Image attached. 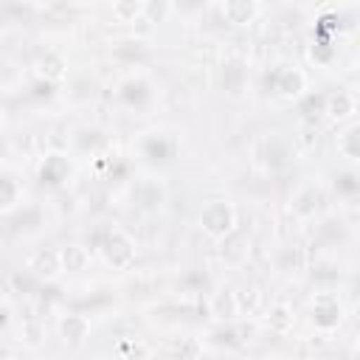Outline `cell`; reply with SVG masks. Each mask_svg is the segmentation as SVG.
<instances>
[{
    "label": "cell",
    "instance_id": "8",
    "mask_svg": "<svg viewBox=\"0 0 360 360\" xmlns=\"http://www.w3.org/2000/svg\"><path fill=\"white\" fill-rule=\"evenodd\" d=\"M59 329H62L65 340L79 343V340H84V338L90 335V321H87L84 315H68V318H62Z\"/></svg>",
    "mask_w": 360,
    "mask_h": 360
},
{
    "label": "cell",
    "instance_id": "19",
    "mask_svg": "<svg viewBox=\"0 0 360 360\" xmlns=\"http://www.w3.org/2000/svg\"><path fill=\"white\" fill-rule=\"evenodd\" d=\"M124 346L129 349V357H132V360H146V357H149V349H146L141 340H135V343H124Z\"/></svg>",
    "mask_w": 360,
    "mask_h": 360
},
{
    "label": "cell",
    "instance_id": "5",
    "mask_svg": "<svg viewBox=\"0 0 360 360\" xmlns=\"http://www.w3.org/2000/svg\"><path fill=\"white\" fill-rule=\"evenodd\" d=\"M340 321V304L335 298H315L312 304V323L321 329H332Z\"/></svg>",
    "mask_w": 360,
    "mask_h": 360
},
{
    "label": "cell",
    "instance_id": "14",
    "mask_svg": "<svg viewBox=\"0 0 360 360\" xmlns=\"http://www.w3.org/2000/svg\"><path fill=\"white\" fill-rule=\"evenodd\" d=\"M143 14V3L127 0V3H112V17H118L121 22H135Z\"/></svg>",
    "mask_w": 360,
    "mask_h": 360
},
{
    "label": "cell",
    "instance_id": "1",
    "mask_svg": "<svg viewBox=\"0 0 360 360\" xmlns=\"http://www.w3.org/2000/svg\"><path fill=\"white\" fill-rule=\"evenodd\" d=\"M233 225H236V214H233V208L228 205V202H208L202 211H200V228L211 236V239H222V236H228L231 231H233Z\"/></svg>",
    "mask_w": 360,
    "mask_h": 360
},
{
    "label": "cell",
    "instance_id": "11",
    "mask_svg": "<svg viewBox=\"0 0 360 360\" xmlns=\"http://www.w3.org/2000/svg\"><path fill=\"white\" fill-rule=\"evenodd\" d=\"M236 312H239V307H236V295L231 290L214 292V298H211V315H217V318H233Z\"/></svg>",
    "mask_w": 360,
    "mask_h": 360
},
{
    "label": "cell",
    "instance_id": "18",
    "mask_svg": "<svg viewBox=\"0 0 360 360\" xmlns=\"http://www.w3.org/2000/svg\"><path fill=\"white\" fill-rule=\"evenodd\" d=\"M39 65H42V73H45L48 79H59V76H62V68H65V62H62L56 53H48Z\"/></svg>",
    "mask_w": 360,
    "mask_h": 360
},
{
    "label": "cell",
    "instance_id": "7",
    "mask_svg": "<svg viewBox=\"0 0 360 360\" xmlns=\"http://www.w3.org/2000/svg\"><path fill=\"white\" fill-rule=\"evenodd\" d=\"M87 259H90V256H87V250H84L82 245H68V248L59 250V267L68 270V273H79V270H84Z\"/></svg>",
    "mask_w": 360,
    "mask_h": 360
},
{
    "label": "cell",
    "instance_id": "16",
    "mask_svg": "<svg viewBox=\"0 0 360 360\" xmlns=\"http://www.w3.org/2000/svg\"><path fill=\"white\" fill-rule=\"evenodd\" d=\"M290 323H292V315H290L287 307H273V309H270V315H267V326H270V329H276V332H287Z\"/></svg>",
    "mask_w": 360,
    "mask_h": 360
},
{
    "label": "cell",
    "instance_id": "12",
    "mask_svg": "<svg viewBox=\"0 0 360 360\" xmlns=\"http://www.w3.org/2000/svg\"><path fill=\"white\" fill-rule=\"evenodd\" d=\"M352 110H354V96H352V93L338 90L335 96H326V112L343 118V115H349Z\"/></svg>",
    "mask_w": 360,
    "mask_h": 360
},
{
    "label": "cell",
    "instance_id": "9",
    "mask_svg": "<svg viewBox=\"0 0 360 360\" xmlns=\"http://www.w3.org/2000/svg\"><path fill=\"white\" fill-rule=\"evenodd\" d=\"M222 84L228 87V93H242V84H245V65L239 62V59H231V62H225V68H222Z\"/></svg>",
    "mask_w": 360,
    "mask_h": 360
},
{
    "label": "cell",
    "instance_id": "17",
    "mask_svg": "<svg viewBox=\"0 0 360 360\" xmlns=\"http://www.w3.org/2000/svg\"><path fill=\"white\" fill-rule=\"evenodd\" d=\"M17 197H20L17 183H14L11 177H3V180H0V208H3V211L11 208V205L17 202Z\"/></svg>",
    "mask_w": 360,
    "mask_h": 360
},
{
    "label": "cell",
    "instance_id": "6",
    "mask_svg": "<svg viewBox=\"0 0 360 360\" xmlns=\"http://www.w3.org/2000/svg\"><path fill=\"white\" fill-rule=\"evenodd\" d=\"M219 11H222V17H225L228 22L245 25V22H250V20L259 14V6L250 3V0H228V3L219 6Z\"/></svg>",
    "mask_w": 360,
    "mask_h": 360
},
{
    "label": "cell",
    "instance_id": "3",
    "mask_svg": "<svg viewBox=\"0 0 360 360\" xmlns=\"http://www.w3.org/2000/svg\"><path fill=\"white\" fill-rule=\"evenodd\" d=\"M68 174H70V163H68V158L65 155H45V160H42V166H39V180L42 183H48V186H59V183H65L68 180Z\"/></svg>",
    "mask_w": 360,
    "mask_h": 360
},
{
    "label": "cell",
    "instance_id": "4",
    "mask_svg": "<svg viewBox=\"0 0 360 360\" xmlns=\"http://www.w3.org/2000/svg\"><path fill=\"white\" fill-rule=\"evenodd\" d=\"M304 87H307V79H304L301 70H295V68L278 70V76H276V93H278V96H284V98H298V96L304 93Z\"/></svg>",
    "mask_w": 360,
    "mask_h": 360
},
{
    "label": "cell",
    "instance_id": "20",
    "mask_svg": "<svg viewBox=\"0 0 360 360\" xmlns=\"http://www.w3.org/2000/svg\"><path fill=\"white\" fill-rule=\"evenodd\" d=\"M326 360H335V357H326Z\"/></svg>",
    "mask_w": 360,
    "mask_h": 360
},
{
    "label": "cell",
    "instance_id": "15",
    "mask_svg": "<svg viewBox=\"0 0 360 360\" xmlns=\"http://www.w3.org/2000/svg\"><path fill=\"white\" fill-rule=\"evenodd\" d=\"M357 132H360L357 127H349V129H346V132L338 138V149H340V152H343L349 160H354V158L360 155V149H357V138H360V135H357Z\"/></svg>",
    "mask_w": 360,
    "mask_h": 360
},
{
    "label": "cell",
    "instance_id": "10",
    "mask_svg": "<svg viewBox=\"0 0 360 360\" xmlns=\"http://www.w3.org/2000/svg\"><path fill=\"white\" fill-rule=\"evenodd\" d=\"M318 202H321V191L312 188V186H304V188H298V194L292 197V211L301 214V217H307V214H312V211L318 208Z\"/></svg>",
    "mask_w": 360,
    "mask_h": 360
},
{
    "label": "cell",
    "instance_id": "13",
    "mask_svg": "<svg viewBox=\"0 0 360 360\" xmlns=\"http://www.w3.org/2000/svg\"><path fill=\"white\" fill-rule=\"evenodd\" d=\"M31 270H37L39 276H45V278H51L56 270H62L59 267V253H37L34 256V262H31Z\"/></svg>",
    "mask_w": 360,
    "mask_h": 360
},
{
    "label": "cell",
    "instance_id": "2",
    "mask_svg": "<svg viewBox=\"0 0 360 360\" xmlns=\"http://www.w3.org/2000/svg\"><path fill=\"white\" fill-rule=\"evenodd\" d=\"M104 256H107V262L112 267H121L124 270L135 259V245H132V239L124 231H112L107 236V242H104Z\"/></svg>",
    "mask_w": 360,
    "mask_h": 360
}]
</instances>
